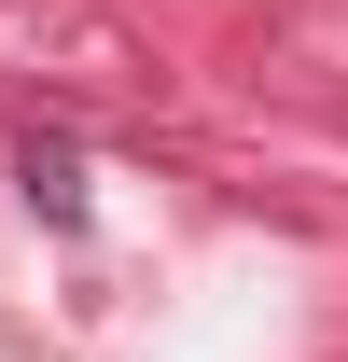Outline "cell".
Instances as JSON below:
<instances>
[{"instance_id": "6da1fadb", "label": "cell", "mask_w": 348, "mask_h": 362, "mask_svg": "<svg viewBox=\"0 0 348 362\" xmlns=\"http://www.w3.org/2000/svg\"><path fill=\"white\" fill-rule=\"evenodd\" d=\"M28 209H56V223H84V168H70L56 139H28Z\"/></svg>"}]
</instances>
